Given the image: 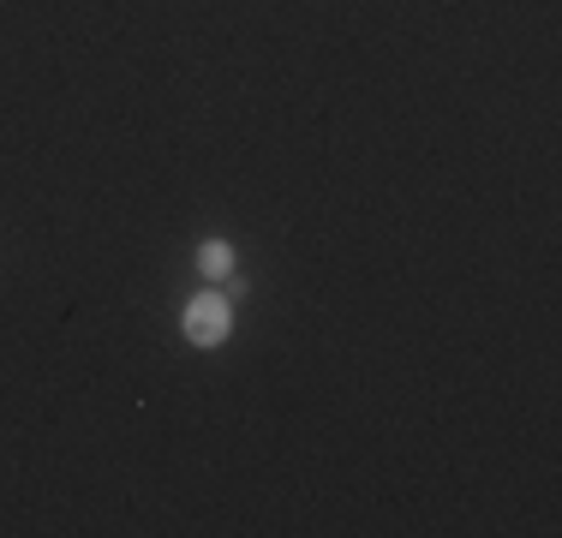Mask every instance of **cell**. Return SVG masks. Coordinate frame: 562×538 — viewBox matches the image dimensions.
Instances as JSON below:
<instances>
[{
  "instance_id": "1",
  "label": "cell",
  "mask_w": 562,
  "mask_h": 538,
  "mask_svg": "<svg viewBox=\"0 0 562 538\" xmlns=\"http://www.w3.org/2000/svg\"><path fill=\"white\" fill-rule=\"evenodd\" d=\"M227 323H234L227 293H198V300L180 312V329H186V341H192V347H222L227 341Z\"/></svg>"
},
{
  "instance_id": "2",
  "label": "cell",
  "mask_w": 562,
  "mask_h": 538,
  "mask_svg": "<svg viewBox=\"0 0 562 538\" xmlns=\"http://www.w3.org/2000/svg\"><path fill=\"white\" fill-rule=\"evenodd\" d=\"M198 269H204L210 281H227V276H234V251H227L222 239H210V246L198 251Z\"/></svg>"
}]
</instances>
